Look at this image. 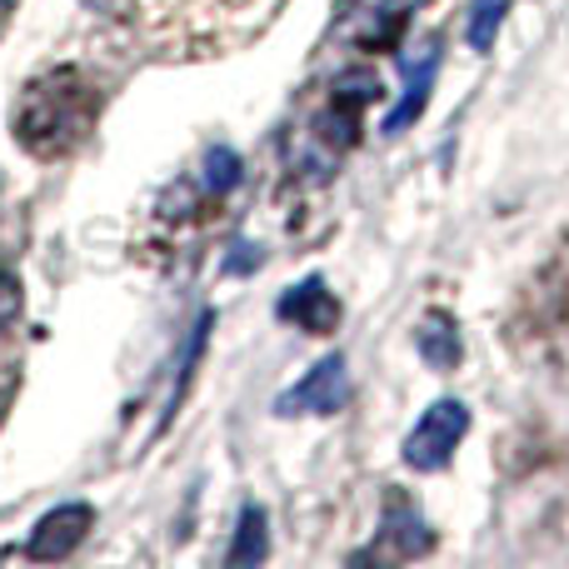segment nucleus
<instances>
[{"label":"nucleus","mask_w":569,"mask_h":569,"mask_svg":"<svg viewBox=\"0 0 569 569\" xmlns=\"http://www.w3.org/2000/svg\"><path fill=\"white\" fill-rule=\"evenodd\" d=\"M90 525H96V510H90V505H80V500L56 505V510L30 530L26 555L30 560H66L70 550H80V540L90 535Z\"/></svg>","instance_id":"39448f33"},{"label":"nucleus","mask_w":569,"mask_h":569,"mask_svg":"<svg viewBox=\"0 0 569 569\" xmlns=\"http://www.w3.org/2000/svg\"><path fill=\"white\" fill-rule=\"evenodd\" d=\"M415 345H420L425 365H435V370H455V365H460V330H455V320L445 310L425 315Z\"/></svg>","instance_id":"1a4fd4ad"},{"label":"nucleus","mask_w":569,"mask_h":569,"mask_svg":"<svg viewBox=\"0 0 569 569\" xmlns=\"http://www.w3.org/2000/svg\"><path fill=\"white\" fill-rule=\"evenodd\" d=\"M20 305H26V295H20L16 270L0 260V330H10V325L20 320Z\"/></svg>","instance_id":"4468645a"},{"label":"nucleus","mask_w":569,"mask_h":569,"mask_svg":"<svg viewBox=\"0 0 569 569\" xmlns=\"http://www.w3.org/2000/svg\"><path fill=\"white\" fill-rule=\"evenodd\" d=\"M400 66H405V96L395 100V110L385 116V126H380L385 136H400V130L425 110L430 86H435V70H440V46H435V40H425V46H415V56L400 60Z\"/></svg>","instance_id":"0eeeda50"},{"label":"nucleus","mask_w":569,"mask_h":569,"mask_svg":"<svg viewBox=\"0 0 569 569\" xmlns=\"http://www.w3.org/2000/svg\"><path fill=\"white\" fill-rule=\"evenodd\" d=\"M276 315L290 325H300V330H310V335H330L335 325H340V300H335V290L320 276H310V280L290 284V290L280 295Z\"/></svg>","instance_id":"423d86ee"},{"label":"nucleus","mask_w":569,"mask_h":569,"mask_svg":"<svg viewBox=\"0 0 569 569\" xmlns=\"http://www.w3.org/2000/svg\"><path fill=\"white\" fill-rule=\"evenodd\" d=\"M206 196H226V190H236L240 186V156L236 150H226V146H210L206 150Z\"/></svg>","instance_id":"ddd939ff"},{"label":"nucleus","mask_w":569,"mask_h":569,"mask_svg":"<svg viewBox=\"0 0 569 569\" xmlns=\"http://www.w3.org/2000/svg\"><path fill=\"white\" fill-rule=\"evenodd\" d=\"M350 400V365L345 355H325L315 370H305V380H295L290 390L276 400V415L295 420V415H335Z\"/></svg>","instance_id":"20e7f679"},{"label":"nucleus","mask_w":569,"mask_h":569,"mask_svg":"<svg viewBox=\"0 0 569 569\" xmlns=\"http://www.w3.org/2000/svg\"><path fill=\"white\" fill-rule=\"evenodd\" d=\"M100 90L80 70H50L30 80L16 110V140L40 160H60L96 130Z\"/></svg>","instance_id":"f257e3e1"},{"label":"nucleus","mask_w":569,"mask_h":569,"mask_svg":"<svg viewBox=\"0 0 569 569\" xmlns=\"http://www.w3.org/2000/svg\"><path fill=\"white\" fill-rule=\"evenodd\" d=\"M465 430H470V405H460V400L430 405V410L420 415V425L405 435V465H410V470H425V475L445 470L455 445L465 440Z\"/></svg>","instance_id":"7ed1b4c3"},{"label":"nucleus","mask_w":569,"mask_h":569,"mask_svg":"<svg viewBox=\"0 0 569 569\" xmlns=\"http://www.w3.org/2000/svg\"><path fill=\"white\" fill-rule=\"evenodd\" d=\"M270 550V520L260 505H246L236 525V545H230V565H260Z\"/></svg>","instance_id":"9d476101"},{"label":"nucleus","mask_w":569,"mask_h":569,"mask_svg":"<svg viewBox=\"0 0 569 569\" xmlns=\"http://www.w3.org/2000/svg\"><path fill=\"white\" fill-rule=\"evenodd\" d=\"M385 540L400 545V555H425L430 550V525H425L410 505H395V510L385 515Z\"/></svg>","instance_id":"9b49d317"},{"label":"nucleus","mask_w":569,"mask_h":569,"mask_svg":"<svg viewBox=\"0 0 569 569\" xmlns=\"http://www.w3.org/2000/svg\"><path fill=\"white\" fill-rule=\"evenodd\" d=\"M276 6L280 0H140V10H150L160 36L200 50L246 40L260 20H270Z\"/></svg>","instance_id":"f03ea898"},{"label":"nucleus","mask_w":569,"mask_h":569,"mask_svg":"<svg viewBox=\"0 0 569 569\" xmlns=\"http://www.w3.org/2000/svg\"><path fill=\"white\" fill-rule=\"evenodd\" d=\"M505 10H510V0H475L470 16H465V40H470L475 50H490L495 46V30H500Z\"/></svg>","instance_id":"f8f14e48"},{"label":"nucleus","mask_w":569,"mask_h":569,"mask_svg":"<svg viewBox=\"0 0 569 569\" xmlns=\"http://www.w3.org/2000/svg\"><path fill=\"white\" fill-rule=\"evenodd\" d=\"M415 16V0H375V10H345V36L365 50H385L400 40V26Z\"/></svg>","instance_id":"6e6552de"}]
</instances>
